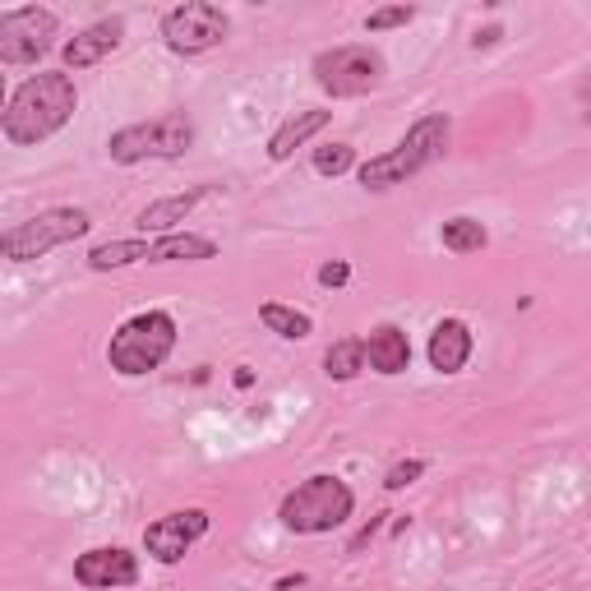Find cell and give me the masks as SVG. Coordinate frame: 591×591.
Masks as SVG:
<instances>
[{
  "label": "cell",
  "instance_id": "cell-1",
  "mask_svg": "<svg viewBox=\"0 0 591 591\" xmlns=\"http://www.w3.org/2000/svg\"><path fill=\"white\" fill-rule=\"evenodd\" d=\"M74 107H79V88H74L70 74L42 70L14 88L0 130H5V139H10L14 148H33V144H42V139H51L56 130H65Z\"/></svg>",
  "mask_w": 591,
  "mask_h": 591
},
{
  "label": "cell",
  "instance_id": "cell-2",
  "mask_svg": "<svg viewBox=\"0 0 591 591\" xmlns=\"http://www.w3.org/2000/svg\"><path fill=\"white\" fill-rule=\"evenodd\" d=\"M448 130H453V121H448L444 111L421 116V121L402 134V144L393 148V153H379V157H370V162H361V171H356L361 185H365V190H393V185L411 181L416 171H425L430 162L444 157Z\"/></svg>",
  "mask_w": 591,
  "mask_h": 591
},
{
  "label": "cell",
  "instance_id": "cell-3",
  "mask_svg": "<svg viewBox=\"0 0 591 591\" xmlns=\"http://www.w3.org/2000/svg\"><path fill=\"white\" fill-rule=\"evenodd\" d=\"M171 351H176V319L167 310H144L111 333L107 361L116 374L139 379V374L162 370V361H167Z\"/></svg>",
  "mask_w": 591,
  "mask_h": 591
},
{
  "label": "cell",
  "instance_id": "cell-4",
  "mask_svg": "<svg viewBox=\"0 0 591 591\" xmlns=\"http://www.w3.org/2000/svg\"><path fill=\"white\" fill-rule=\"evenodd\" d=\"M356 495L342 476H310L282 499L278 518L287 531H301V536H319V531H333L351 518Z\"/></svg>",
  "mask_w": 591,
  "mask_h": 591
},
{
  "label": "cell",
  "instance_id": "cell-5",
  "mask_svg": "<svg viewBox=\"0 0 591 591\" xmlns=\"http://www.w3.org/2000/svg\"><path fill=\"white\" fill-rule=\"evenodd\" d=\"M88 227H93V218H88L84 208H47V213H37V218L5 231V236H0V250H5L10 264H33L42 254L88 236Z\"/></svg>",
  "mask_w": 591,
  "mask_h": 591
},
{
  "label": "cell",
  "instance_id": "cell-6",
  "mask_svg": "<svg viewBox=\"0 0 591 591\" xmlns=\"http://www.w3.org/2000/svg\"><path fill=\"white\" fill-rule=\"evenodd\" d=\"M194 144V121L181 111H167V116H153V121L125 125L107 139L111 162L134 167V162H148V157H181Z\"/></svg>",
  "mask_w": 591,
  "mask_h": 591
},
{
  "label": "cell",
  "instance_id": "cell-7",
  "mask_svg": "<svg viewBox=\"0 0 591 591\" xmlns=\"http://www.w3.org/2000/svg\"><path fill=\"white\" fill-rule=\"evenodd\" d=\"M314 84L324 88L328 97H365L384 84V56L370 42H347V47H328L314 56Z\"/></svg>",
  "mask_w": 591,
  "mask_h": 591
},
{
  "label": "cell",
  "instance_id": "cell-8",
  "mask_svg": "<svg viewBox=\"0 0 591 591\" xmlns=\"http://www.w3.org/2000/svg\"><path fill=\"white\" fill-rule=\"evenodd\" d=\"M61 37V19L42 5H24V10L0 14V61L5 65H33L42 61Z\"/></svg>",
  "mask_w": 591,
  "mask_h": 591
},
{
  "label": "cell",
  "instance_id": "cell-9",
  "mask_svg": "<svg viewBox=\"0 0 591 591\" xmlns=\"http://www.w3.org/2000/svg\"><path fill=\"white\" fill-rule=\"evenodd\" d=\"M231 33V19L208 5V0H190V5H176V10L162 14V37L176 56H199V51L222 47Z\"/></svg>",
  "mask_w": 591,
  "mask_h": 591
},
{
  "label": "cell",
  "instance_id": "cell-10",
  "mask_svg": "<svg viewBox=\"0 0 591 591\" xmlns=\"http://www.w3.org/2000/svg\"><path fill=\"white\" fill-rule=\"evenodd\" d=\"M208 531V513L204 508H181V513H167L144 531V550L157 564H181L194 550V541H204Z\"/></svg>",
  "mask_w": 591,
  "mask_h": 591
},
{
  "label": "cell",
  "instance_id": "cell-11",
  "mask_svg": "<svg viewBox=\"0 0 591 591\" xmlns=\"http://www.w3.org/2000/svg\"><path fill=\"white\" fill-rule=\"evenodd\" d=\"M74 582L88 591H111V587H134L139 582V559L121 545H97L74 559Z\"/></svg>",
  "mask_w": 591,
  "mask_h": 591
},
{
  "label": "cell",
  "instance_id": "cell-12",
  "mask_svg": "<svg viewBox=\"0 0 591 591\" xmlns=\"http://www.w3.org/2000/svg\"><path fill=\"white\" fill-rule=\"evenodd\" d=\"M121 37H125V19L121 14H111V19H97V24H88L84 33H74L70 42L61 47L65 65L70 70H88V65H102L111 56V51L121 47Z\"/></svg>",
  "mask_w": 591,
  "mask_h": 591
},
{
  "label": "cell",
  "instance_id": "cell-13",
  "mask_svg": "<svg viewBox=\"0 0 591 591\" xmlns=\"http://www.w3.org/2000/svg\"><path fill=\"white\" fill-rule=\"evenodd\" d=\"M471 361V328L462 319H439L430 333V365L439 374H458Z\"/></svg>",
  "mask_w": 591,
  "mask_h": 591
},
{
  "label": "cell",
  "instance_id": "cell-14",
  "mask_svg": "<svg viewBox=\"0 0 591 591\" xmlns=\"http://www.w3.org/2000/svg\"><path fill=\"white\" fill-rule=\"evenodd\" d=\"M365 361L374 374H402L411 365V342L398 324H379L365 338Z\"/></svg>",
  "mask_w": 591,
  "mask_h": 591
},
{
  "label": "cell",
  "instance_id": "cell-15",
  "mask_svg": "<svg viewBox=\"0 0 591 591\" xmlns=\"http://www.w3.org/2000/svg\"><path fill=\"white\" fill-rule=\"evenodd\" d=\"M328 121H333V111H319V107L296 111L291 121H282L278 130H273V139H268V157H273V162H287V157L296 153L301 144H310V139L324 130Z\"/></svg>",
  "mask_w": 591,
  "mask_h": 591
},
{
  "label": "cell",
  "instance_id": "cell-16",
  "mask_svg": "<svg viewBox=\"0 0 591 591\" xmlns=\"http://www.w3.org/2000/svg\"><path fill=\"white\" fill-rule=\"evenodd\" d=\"M208 194H213V185H194V190H185V194L157 199V204H148L144 213H139V222H134V227H139V231H171L176 222L190 218V213H194L199 204H204Z\"/></svg>",
  "mask_w": 591,
  "mask_h": 591
},
{
  "label": "cell",
  "instance_id": "cell-17",
  "mask_svg": "<svg viewBox=\"0 0 591 591\" xmlns=\"http://www.w3.org/2000/svg\"><path fill=\"white\" fill-rule=\"evenodd\" d=\"M199 259H218V245L194 231H171L153 241V254H148V264H199Z\"/></svg>",
  "mask_w": 591,
  "mask_h": 591
},
{
  "label": "cell",
  "instance_id": "cell-18",
  "mask_svg": "<svg viewBox=\"0 0 591 591\" xmlns=\"http://www.w3.org/2000/svg\"><path fill=\"white\" fill-rule=\"evenodd\" d=\"M153 245L144 236H130V241H107V245H93L88 250V268L93 273H111V268H130V264H144Z\"/></svg>",
  "mask_w": 591,
  "mask_h": 591
},
{
  "label": "cell",
  "instance_id": "cell-19",
  "mask_svg": "<svg viewBox=\"0 0 591 591\" xmlns=\"http://www.w3.org/2000/svg\"><path fill=\"white\" fill-rule=\"evenodd\" d=\"M365 365H370L365 361V338H338L324 351V374L328 379H338V384H351Z\"/></svg>",
  "mask_w": 591,
  "mask_h": 591
},
{
  "label": "cell",
  "instance_id": "cell-20",
  "mask_svg": "<svg viewBox=\"0 0 591 591\" xmlns=\"http://www.w3.org/2000/svg\"><path fill=\"white\" fill-rule=\"evenodd\" d=\"M259 324H264L268 333L287 338V342H301V338H310V333H314L310 314L291 310V305H282V301H264V305H259Z\"/></svg>",
  "mask_w": 591,
  "mask_h": 591
},
{
  "label": "cell",
  "instance_id": "cell-21",
  "mask_svg": "<svg viewBox=\"0 0 591 591\" xmlns=\"http://www.w3.org/2000/svg\"><path fill=\"white\" fill-rule=\"evenodd\" d=\"M439 241H444V250H453V254H476V250L490 245V231H485L476 218H448L444 227H439Z\"/></svg>",
  "mask_w": 591,
  "mask_h": 591
},
{
  "label": "cell",
  "instance_id": "cell-22",
  "mask_svg": "<svg viewBox=\"0 0 591 591\" xmlns=\"http://www.w3.org/2000/svg\"><path fill=\"white\" fill-rule=\"evenodd\" d=\"M356 167V148L351 144H324L314 148V171L319 176H342V171Z\"/></svg>",
  "mask_w": 591,
  "mask_h": 591
},
{
  "label": "cell",
  "instance_id": "cell-23",
  "mask_svg": "<svg viewBox=\"0 0 591 591\" xmlns=\"http://www.w3.org/2000/svg\"><path fill=\"white\" fill-rule=\"evenodd\" d=\"M416 19V10L411 5H384V10H374L370 19H365V33H388V28H402Z\"/></svg>",
  "mask_w": 591,
  "mask_h": 591
},
{
  "label": "cell",
  "instance_id": "cell-24",
  "mask_svg": "<svg viewBox=\"0 0 591 591\" xmlns=\"http://www.w3.org/2000/svg\"><path fill=\"white\" fill-rule=\"evenodd\" d=\"M425 476V462L421 458H407V462H398V467L384 476V490H407V485H416Z\"/></svg>",
  "mask_w": 591,
  "mask_h": 591
},
{
  "label": "cell",
  "instance_id": "cell-25",
  "mask_svg": "<svg viewBox=\"0 0 591 591\" xmlns=\"http://www.w3.org/2000/svg\"><path fill=\"white\" fill-rule=\"evenodd\" d=\"M384 518H388V513H374V518H370V522H365V527H361V531H356V536H351V545H347L351 555H361L365 545H370V541H374V536H379V527H384Z\"/></svg>",
  "mask_w": 591,
  "mask_h": 591
},
{
  "label": "cell",
  "instance_id": "cell-26",
  "mask_svg": "<svg viewBox=\"0 0 591 591\" xmlns=\"http://www.w3.org/2000/svg\"><path fill=\"white\" fill-rule=\"evenodd\" d=\"M347 278H351V264H342V259L319 268V282H324V287H347Z\"/></svg>",
  "mask_w": 591,
  "mask_h": 591
},
{
  "label": "cell",
  "instance_id": "cell-27",
  "mask_svg": "<svg viewBox=\"0 0 591 591\" xmlns=\"http://www.w3.org/2000/svg\"><path fill=\"white\" fill-rule=\"evenodd\" d=\"M231 384H236V388H250V384H254V370H250V365H236V374H231Z\"/></svg>",
  "mask_w": 591,
  "mask_h": 591
},
{
  "label": "cell",
  "instance_id": "cell-28",
  "mask_svg": "<svg viewBox=\"0 0 591 591\" xmlns=\"http://www.w3.org/2000/svg\"><path fill=\"white\" fill-rule=\"evenodd\" d=\"M495 37H499V28H485V33H476V37H471V42H476V47H490Z\"/></svg>",
  "mask_w": 591,
  "mask_h": 591
},
{
  "label": "cell",
  "instance_id": "cell-29",
  "mask_svg": "<svg viewBox=\"0 0 591 591\" xmlns=\"http://www.w3.org/2000/svg\"><path fill=\"white\" fill-rule=\"evenodd\" d=\"M301 582H305V573H296V578H282L278 591H291V587H301Z\"/></svg>",
  "mask_w": 591,
  "mask_h": 591
},
{
  "label": "cell",
  "instance_id": "cell-30",
  "mask_svg": "<svg viewBox=\"0 0 591 591\" xmlns=\"http://www.w3.org/2000/svg\"><path fill=\"white\" fill-rule=\"evenodd\" d=\"M587 121H591V93H587Z\"/></svg>",
  "mask_w": 591,
  "mask_h": 591
}]
</instances>
